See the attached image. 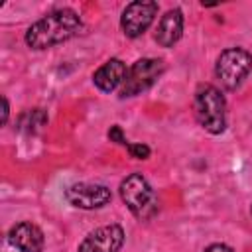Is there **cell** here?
<instances>
[{
    "instance_id": "52a82bcc",
    "label": "cell",
    "mask_w": 252,
    "mask_h": 252,
    "mask_svg": "<svg viewBox=\"0 0 252 252\" xmlns=\"http://www.w3.org/2000/svg\"><path fill=\"white\" fill-rule=\"evenodd\" d=\"M65 199L77 209H100L110 203L112 193L106 185L100 183H73L65 191Z\"/></svg>"
},
{
    "instance_id": "3957f363",
    "label": "cell",
    "mask_w": 252,
    "mask_h": 252,
    "mask_svg": "<svg viewBox=\"0 0 252 252\" xmlns=\"http://www.w3.org/2000/svg\"><path fill=\"white\" fill-rule=\"evenodd\" d=\"M120 197L134 217L148 220L158 213V197L142 173H130L120 183Z\"/></svg>"
},
{
    "instance_id": "30bf717a",
    "label": "cell",
    "mask_w": 252,
    "mask_h": 252,
    "mask_svg": "<svg viewBox=\"0 0 252 252\" xmlns=\"http://www.w3.org/2000/svg\"><path fill=\"white\" fill-rule=\"evenodd\" d=\"M126 65L120 61V59H116V57H112V59H108L104 65H100L96 71H94V75H93V83H94V87L98 89V91H102V93H112L116 87H122V83H124V79H126Z\"/></svg>"
},
{
    "instance_id": "7a4b0ae2",
    "label": "cell",
    "mask_w": 252,
    "mask_h": 252,
    "mask_svg": "<svg viewBox=\"0 0 252 252\" xmlns=\"http://www.w3.org/2000/svg\"><path fill=\"white\" fill-rule=\"evenodd\" d=\"M197 122L211 134H220L226 128V102L222 93L209 83H201L193 98Z\"/></svg>"
},
{
    "instance_id": "277c9868",
    "label": "cell",
    "mask_w": 252,
    "mask_h": 252,
    "mask_svg": "<svg viewBox=\"0 0 252 252\" xmlns=\"http://www.w3.org/2000/svg\"><path fill=\"white\" fill-rule=\"evenodd\" d=\"M252 71V55L242 47L224 49L215 65V73L226 91H234Z\"/></svg>"
},
{
    "instance_id": "5b68a950",
    "label": "cell",
    "mask_w": 252,
    "mask_h": 252,
    "mask_svg": "<svg viewBox=\"0 0 252 252\" xmlns=\"http://www.w3.org/2000/svg\"><path fill=\"white\" fill-rule=\"evenodd\" d=\"M165 65L161 59H154V57H144L138 59L126 73V79L120 87V98H128V96H136L144 91H148L158 77L163 73Z\"/></svg>"
},
{
    "instance_id": "9c48e42d",
    "label": "cell",
    "mask_w": 252,
    "mask_h": 252,
    "mask_svg": "<svg viewBox=\"0 0 252 252\" xmlns=\"http://www.w3.org/2000/svg\"><path fill=\"white\" fill-rule=\"evenodd\" d=\"M8 240L20 252H41L43 250V232L33 222H18L10 228Z\"/></svg>"
},
{
    "instance_id": "8992f818",
    "label": "cell",
    "mask_w": 252,
    "mask_h": 252,
    "mask_svg": "<svg viewBox=\"0 0 252 252\" xmlns=\"http://www.w3.org/2000/svg\"><path fill=\"white\" fill-rule=\"evenodd\" d=\"M158 14V2L154 0H136L130 2L120 18V26L126 37H140L154 22Z\"/></svg>"
},
{
    "instance_id": "7c38bea8",
    "label": "cell",
    "mask_w": 252,
    "mask_h": 252,
    "mask_svg": "<svg viewBox=\"0 0 252 252\" xmlns=\"http://www.w3.org/2000/svg\"><path fill=\"white\" fill-rule=\"evenodd\" d=\"M47 124V114L41 110V108H32V110H26L20 120H18V130L22 132H28V134H33L37 132L39 128H43Z\"/></svg>"
},
{
    "instance_id": "5bb4252c",
    "label": "cell",
    "mask_w": 252,
    "mask_h": 252,
    "mask_svg": "<svg viewBox=\"0 0 252 252\" xmlns=\"http://www.w3.org/2000/svg\"><path fill=\"white\" fill-rule=\"evenodd\" d=\"M108 140L110 142H114V144H122V146H128V142H126V138H124V134H122V128L120 126H110V130H108Z\"/></svg>"
},
{
    "instance_id": "4fadbf2b",
    "label": "cell",
    "mask_w": 252,
    "mask_h": 252,
    "mask_svg": "<svg viewBox=\"0 0 252 252\" xmlns=\"http://www.w3.org/2000/svg\"><path fill=\"white\" fill-rule=\"evenodd\" d=\"M126 148L134 159H148L150 158V148L146 144H128Z\"/></svg>"
},
{
    "instance_id": "ba28073f",
    "label": "cell",
    "mask_w": 252,
    "mask_h": 252,
    "mask_svg": "<svg viewBox=\"0 0 252 252\" xmlns=\"http://www.w3.org/2000/svg\"><path fill=\"white\" fill-rule=\"evenodd\" d=\"M124 244V228L120 224H104L94 228L79 244L77 252H118Z\"/></svg>"
},
{
    "instance_id": "8fae6325",
    "label": "cell",
    "mask_w": 252,
    "mask_h": 252,
    "mask_svg": "<svg viewBox=\"0 0 252 252\" xmlns=\"http://www.w3.org/2000/svg\"><path fill=\"white\" fill-rule=\"evenodd\" d=\"M183 35V14L179 8L167 10L156 30V41L161 47H171L175 45Z\"/></svg>"
},
{
    "instance_id": "2e32d148",
    "label": "cell",
    "mask_w": 252,
    "mask_h": 252,
    "mask_svg": "<svg viewBox=\"0 0 252 252\" xmlns=\"http://www.w3.org/2000/svg\"><path fill=\"white\" fill-rule=\"evenodd\" d=\"M8 100H6V96H2V124H6V120H8Z\"/></svg>"
},
{
    "instance_id": "9a60e30c",
    "label": "cell",
    "mask_w": 252,
    "mask_h": 252,
    "mask_svg": "<svg viewBox=\"0 0 252 252\" xmlns=\"http://www.w3.org/2000/svg\"><path fill=\"white\" fill-rule=\"evenodd\" d=\"M205 252H232V248H230V246H226V244L217 242V244L207 246V248H205Z\"/></svg>"
},
{
    "instance_id": "6da1fadb",
    "label": "cell",
    "mask_w": 252,
    "mask_h": 252,
    "mask_svg": "<svg viewBox=\"0 0 252 252\" xmlns=\"http://www.w3.org/2000/svg\"><path fill=\"white\" fill-rule=\"evenodd\" d=\"M83 28L81 16L71 8H57L32 24L26 32V43L32 49H47L77 35Z\"/></svg>"
}]
</instances>
